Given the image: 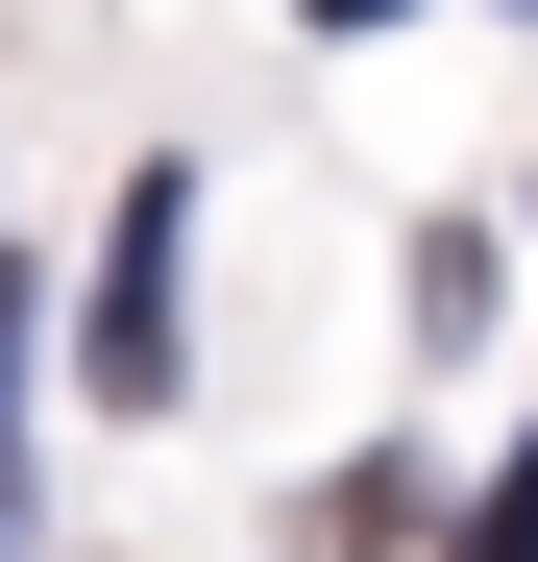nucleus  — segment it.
I'll return each instance as SVG.
<instances>
[{
	"label": "nucleus",
	"instance_id": "1",
	"mask_svg": "<svg viewBox=\"0 0 538 562\" xmlns=\"http://www.w3.org/2000/svg\"><path fill=\"white\" fill-rule=\"evenodd\" d=\"M99 392H171V171H147L123 245H99Z\"/></svg>",
	"mask_w": 538,
	"mask_h": 562
},
{
	"label": "nucleus",
	"instance_id": "2",
	"mask_svg": "<svg viewBox=\"0 0 538 562\" xmlns=\"http://www.w3.org/2000/svg\"><path fill=\"white\" fill-rule=\"evenodd\" d=\"M466 562H538V464H514V490H490V514H466Z\"/></svg>",
	"mask_w": 538,
	"mask_h": 562
},
{
	"label": "nucleus",
	"instance_id": "3",
	"mask_svg": "<svg viewBox=\"0 0 538 562\" xmlns=\"http://www.w3.org/2000/svg\"><path fill=\"white\" fill-rule=\"evenodd\" d=\"M318 25H368V0H318Z\"/></svg>",
	"mask_w": 538,
	"mask_h": 562
}]
</instances>
